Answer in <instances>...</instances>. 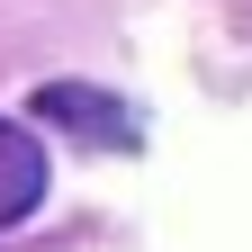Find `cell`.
Segmentation results:
<instances>
[{"mask_svg": "<svg viewBox=\"0 0 252 252\" xmlns=\"http://www.w3.org/2000/svg\"><path fill=\"white\" fill-rule=\"evenodd\" d=\"M45 126H63V135H81V144H99V153H117V144H135V117H126V99H108V90H90V81H45L36 99Z\"/></svg>", "mask_w": 252, "mask_h": 252, "instance_id": "obj_1", "label": "cell"}, {"mask_svg": "<svg viewBox=\"0 0 252 252\" xmlns=\"http://www.w3.org/2000/svg\"><path fill=\"white\" fill-rule=\"evenodd\" d=\"M45 144L27 135V126H9L0 117V225H18V216H36L45 207Z\"/></svg>", "mask_w": 252, "mask_h": 252, "instance_id": "obj_2", "label": "cell"}]
</instances>
